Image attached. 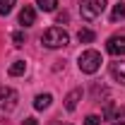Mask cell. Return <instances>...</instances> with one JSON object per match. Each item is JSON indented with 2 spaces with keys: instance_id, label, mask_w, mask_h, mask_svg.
<instances>
[{
  "instance_id": "1",
  "label": "cell",
  "mask_w": 125,
  "mask_h": 125,
  "mask_svg": "<svg viewBox=\"0 0 125 125\" xmlns=\"http://www.w3.org/2000/svg\"><path fill=\"white\" fill-rule=\"evenodd\" d=\"M41 43L46 48H62L70 43V36H67V31L60 29V27H51L41 34Z\"/></svg>"
},
{
  "instance_id": "2",
  "label": "cell",
  "mask_w": 125,
  "mask_h": 125,
  "mask_svg": "<svg viewBox=\"0 0 125 125\" xmlns=\"http://www.w3.org/2000/svg\"><path fill=\"white\" fill-rule=\"evenodd\" d=\"M77 65H79V70H82L84 75H94V72L101 67V53L89 48V51H84V53L79 55Z\"/></svg>"
},
{
  "instance_id": "3",
  "label": "cell",
  "mask_w": 125,
  "mask_h": 125,
  "mask_svg": "<svg viewBox=\"0 0 125 125\" xmlns=\"http://www.w3.org/2000/svg\"><path fill=\"white\" fill-rule=\"evenodd\" d=\"M104 10H106V0H82V5H79V12L87 22L96 19Z\"/></svg>"
},
{
  "instance_id": "4",
  "label": "cell",
  "mask_w": 125,
  "mask_h": 125,
  "mask_svg": "<svg viewBox=\"0 0 125 125\" xmlns=\"http://www.w3.org/2000/svg\"><path fill=\"white\" fill-rule=\"evenodd\" d=\"M17 101H19V94H17L12 87H0V113L15 111Z\"/></svg>"
},
{
  "instance_id": "5",
  "label": "cell",
  "mask_w": 125,
  "mask_h": 125,
  "mask_svg": "<svg viewBox=\"0 0 125 125\" xmlns=\"http://www.w3.org/2000/svg\"><path fill=\"white\" fill-rule=\"evenodd\" d=\"M106 51H108L111 55H115V58L125 55V34H113L108 41H106Z\"/></svg>"
},
{
  "instance_id": "6",
  "label": "cell",
  "mask_w": 125,
  "mask_h": 125,
  "mask_svg": "<svg viewBox=\"0 0 125 125\" xmlns=\"http://www.w3.org/2000/svg\"><path fill=\"white\" fill-rule=\"evenodd\" d=\"M104 118L111 120V123L125 125V108H118L115 104H106V108H104Z\"/></svg>"
},
{
  "instance_id": "7",
  "label": "cell",
  "mask_w": 125,
  "mask_h": 125,
  "mask_svg": "<svg viewBox=\"0 0 125 125\" xmlns=\"http://www.w3.org/2000/svg\"><path fill=\"white\" fill-rule=\"evenodd\" d=\"M34 22H36V10H34L31 5H24L22 12H19V24H22V27H31Z\"/></svg>"
},
{
  "instance_id": "8",
  "label": "cell",
  "mask_w": 125,
  "mask_h": 125,
  "mask_svg": "<svg viewBox=\"0 0 125 125\" xmlns=\"http://www.w3.org/2000/svg\"><path fill=\"white\" fill-rule=\"evenodd\" d=\"M111 77L115 79V82H120L125 87V60H118V62H111Z\"/></svg>"
},
{
  "instance_id": "9",
  "label": "cell",
  "mask_w": 125,
  "mask_h": 125,
  "mask_svg": "<svg viewBox=\"0 0 125 125\" xmlns=\"http://www.w3.org/2000/svg\"><path fill=\"white\" fill-rule=\"evenodd\" d=\"M79 99H82V89H72V92L67 94V96H65V108L67 111H75L77 108V104H79Z\"/></svg>"
},
{
  "instance_id": "10",
  "label": "cell",
  "mask_w": 125,
  "mask_h": 125,
  "mask_svg": "<svg viewBox=\"0 0 125 125\" xmlns=\"http://www.w3.org/2000/svg\"><path fill=\"white\" fill-rule=\"evenodd\" d=\"M51 101H53V96H51V94H39V96L34 99V108H36V111H43V108L51 106Z\"/></svg>"
},
{
  "instance_id": "11",
  "label": "cell",
  "mask_w": 125,
  "mask_h": 125,
  "mask_svg": "<svg viewBox=\"0 0 125 125\" xmlns=\"http://www.w3.org/2000/svg\"><path fill=\"white\" fill-rule=\"evenodd\" d=\"M123 17H125V2H118V5H113V10H111V22H113V24H118Z\"/></svg>"
},
{
  "instance_id": "12",
  "label": "cell",
  "mask_w": 125,
  "mask_h": 125,
  "mask_svg": "<svg viewBox=\"0 0 125 125\" xmlns=\"http://www.w3.org/2000/svg\"><path fill=\"white\" fill-rule=\"evenodd\" d=\"M27 72V62L24 60H15L10 65V77H19V75H24Z\"/></svg>"
},
{
  "instance_id": "13",
  "label": "cell",
  "mask_w": 125,
  "mask_h": 125,
  "mask_svg": "<svg viewBox=\"0 0 125 125\" xmlns=\"http://www.w3.org/2000/svg\"><path fill=\"white\" fill-rule=\"evenodd\" d=\"M77 39H79V43H92L94 39H96V34H94L92 29H79Z\"/></svg>"
},
{
  "instance_id": "14",
  "label": "cell",
  "mask_w": 125,
  "mask_h": 125,
  "mask_svg": "<svg viewBox=\"0 0 125 125\" xmlns=\"http://www.w3.org/2000/svg\"><path fill=\"white\" fill-rule=\"evenodd\" d=\"M36 5H39V10H43V12H53V10L58 7V0H36Z\"/></svg>"
},
{
  "instance_id": "15",
  "label": "cell",
  "mask_w": 125,
  "mask_h": 125,
  "mask_svg": "<svg viewBox=\"0 0 125 125\" xmlns=\"http://www.w3.org/2000/svg\"><path fill=\"white\" fill-rule=\"evenodd\" d=\"M15 2L17 0H0V15H10L15 10Z\"/></svg>"
},
{
  "instance_id": "16",
  "label": "cell",
  "mask_w": 125,
  "mask_h": 125,
  "mask_svg": "<svg viewBox=\"0 0 125 125\" xmlns=\"http://www.w3.org/2000/svg\"><path fill=\"white\" fill-rule=\"evenodd\" d=\"M24 41H27V39H24V31H15V34H12V43H15L17 48L24 46Z\"/></svg>"
},
{
  "instance_id": "17",
  "label": "cell",
  "mask_w": 125,
  "mask_h": 125,
  "mask_svg": "<svg viewBox=\"0 0 125 125\" xmlns=\"http://www.w3.org/2000/svg\"><path fill=\"white\" fill-rule=\"evenodd\" d=\"M84 125H101V118H99V115H87V118H84Z\"/></svg>"
},
{
  "instance_id": "18",
  "label": "cell",
  "mask_w": 125,
  "mask_h": 125,
  "mask_svg": "<svg viewBox=\"0 0 125 125\" xmlns=\"http://www.w3.org/2000/svg\"><path fill=\"white\" fill-rule=\"evenodd\" d=\"M67 19H70V15H67V12H60V15H58V24H62V22H67Z\"/></svg>"
},
{
  "instance_id": "19",
  "label": "cell",
  "mask_w": 125,
  "mask_h": 125,
  "mask_svg": "<svg viewBox=\"0 0 125 125\" xmlns=\"http://www.w3.org/2000/svg\"><path fill=\"white\" fill-rule=\"evenodd\" d=\"M22 125H39V123H36V118H24Z\"/></svg>"
}]
</instances>
